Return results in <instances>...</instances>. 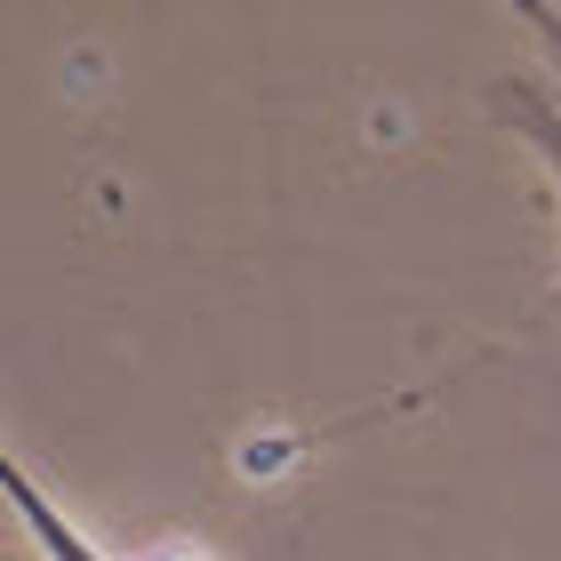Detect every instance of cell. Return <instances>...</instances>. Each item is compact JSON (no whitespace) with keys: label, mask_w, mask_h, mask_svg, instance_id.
<instances>
[{"label":"cell","mask_w":561,"mask_h":561,"mask_svg":"<svg viewBox=\"0 0 561 561\" xmlns=\"http://www.w3.org/2000/svg\"><path fill=\"white\" fill-rule=\"evenodd\" d=\"M522 24L546 41L553 81H505V89H497V121H505L514 137L538 145V161L553 169V193H561V9H522Z\"/></svg>","instance_id":"6da1fadb"},{"label":"cell","mask_w":561,"mask_h":561,"mask_svg":"<svg viewBox=\"0 0 561 561\" xmlns=\"http://www.w3.org/2000/svg\"><path fill=\"white\" fill-rule=\"evenodd\" d=\"M9 497H16V514H24V529L41 538V553H48V561H121V553H96V546H89L81 529H72V522H65V514H57V505H48V497H41L16 466H9Z\"/></svg>","instance_id":"7a4b0ae2"}]
</instances>
